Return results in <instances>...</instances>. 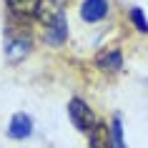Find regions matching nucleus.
<instances>
[{"instance_id":"1","label":"nucleus","mask_w":148,"mask_h":148,"mask_svg":"<svg viewBox=\"0 0 148 148\" xmlns=\"http://www.w3.org/2000/svg\"><path fill=\"white\" fill-rule=\"evenodd\" d=\"M68 110H70V121L75 123L78 131H83V133L90 131V125H93V110L88 108L86 103L75 98V101H70V108Z\"/></svg>"},{"instance_id":"2","label":"nucleus","mask_w":148,"mask_h":148,"mask_svg":"<svg viewBox=\"0 0 148 148\" xmlns=\"http://www.w3.org/2000/svg\"><path fill=\"white\" fill-rule=\"evenodd\" d=\"M106 13H108V3H106V0H86V3L80 5V15H83V20H88V23L103 20Z\"/></svg>"},{"instance_id":"3","label":"nucleus","mask_w":148,"mask_h":148,"mask_svg":"<svg viewBox=\"0 0 148 148\" xmlns=\"http://www.w3.org/2000/svg\"><path fill=\"white\" fill-rule=\"evenodd\" d=\"M45 40L50 43V45H60L63 40H65V18L55 15L50 23H48V33H45Z\"/></svg>"},{"instance_id":"4","label":"nucleus","mask_w":148,"mask_h":148,"mask_svg":"<svg viewBox=\"0 0 148 148\" xmlns=\"http://www.w3.org/2000/svg\"><path fill=\"white\" fill-rule=\"evenodd\" d=\"M38 3L40 0H8V8L18 18H35L38 15Z\"/></svg>"},{"instance_id":"5","label":"nucleus","mask_w":148,"mask_h":148,"mask_svg":"<svg viewBox=\"0 0 148 148\" xmlns=\"http://www.w3.org/2000/svg\"><path fill=\"white\" fill-rule=\"evenodd\" d=\"M30 131H33V121L25 116V113H18V116L10 121V136H13V138H25Z\"/></svg>"},{"instance_id":"6","label":"nucleus","mask_w":148,"mask_h":148,"mask_svg":"<svg viewBox=\"0 0 148 148\" xmlns=\"http://www.w3.org/2000/svg\"><path fill=\"white\" fill-rule=\"evenodd\" d=\"M28 50H30V43L28 40H10L8 43V58L10 60H20Z\"/></svg>"},{"instance_id":"7","label":"nucleus","mask_w":148,"mask_h":148,"mask_svg":"<svg viewBox=\"0 0 148 148\" xmlns=\"http://www.w3.org/2000/svg\"><path fill=\"white\" fill-rule=\"evenodd\" d=\"M121 53L118 50H110V53H106V55H101L98 58V65H101L103 70H118L121 68Z\"/></svg>"},{"instance_id":"8","label":"nucleus","mask_w":148,"mask_h":148,"mask_svg":"<svg viewBox=\"0 0 148 148\" xmlns=\"http://www.w3.org/2000/svg\"><path fill=\"white\" fill-rule=\"evenodd\" d=\"M90 146H98V148L110 146V138H108L106 125H95V131H90Z\"/></svg>"},{"instance_id":"9","label":"nucleus","mask_w":148,"mask_h":148,"mask_svg":"<svg viewBox=\"0 0 148 148\" xmlns=\"http://www.w3.org/2000/svg\"><path fill=\"white\" fill-rule=\"evenodd\" d=\"M131 20L136 23V28H138L140 33H146V30H148L146 20H143V10H140V8H133V10H131Z\"/></svg>"},{"instance_id":"10","label":"nucleus","mask_w":148,"mask_h":148,"mask_svg":"<svg viewBox=\"0 0 148 148\" xmlns=\"http://www.w3.org/2000/svg\"><path fill=\"white\" fill-rule=\"evenodd\" d=\"M113 146H123V136H121V121L116 118L113 123Z\"/></svg>"}]
</instances>
